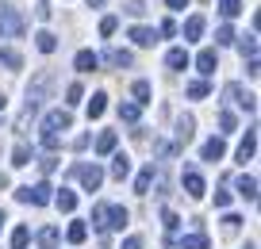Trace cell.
Listing matches in <instances>:
<instances>
[{
    "label": "cell",
    "mask_w": 261,
    "mask_h": 249,
    "mask_svg": "<svg viewBox=\"0 0 261 249\" xmlns=\"http://www.w3.org/2000/svg\"><path fill=\"white\" fill-rule=\"evenodd\" d=\"M219 12H223L227 19H234L238 12H242V0H219Z\"/></svg>",
    "instance_id": "obj_33"
},
{
    "label": "cell",
    "mask_w": 261,
    "mask_h": 249,
    "mask_svg": "<svg viewBox=\"0 0 261 249\" xmlns=\"http://www.w3.org/2000/svg\"><path fill=\"white\" fill-rule=\"evenodd\" d=\"M69 127H73V115L69 112H50L42 119V146L54 153L58 150V130H69Z\"/></svg>",
    "instance_id": "obj_2"
},
{
    "label": "cell",
    "mask_w": 261,
    "mask_h": 249,
    "mask_svg": "<svg viewBox=\"0 0 261 249\" xmlns=\"http://www.w3.org/2000/svg\"><path fill=\"white\" fill-rule=\"evenodd\" d=\"M158 35H165V39H169V35H177V23H173V19H162V27H158Z\"/></svg>",
    "instance_id": "obj_44"
},
{
    "label": "cell",
    "mask_w": 261,
    "mask_h": 249,
    "mask_svg": "<svg viewBox=\"0 0 261 249\" xmlns=\"http://www.w3.org/2000/svg\"><path fill=\"white\" fill-rule=\"evenodd\" d=\"M223 153H227L223 138H207V142H204V150H200V157H204V161H223Z\"/></svg>",
    "instance_id": "obj_12"
},
{
    "label": "cell",
    "mask_w": 261,
    "mask_h": 249,
    "mask_svg": "<svg viewBox=\"0 0 261 249\" xmlns=\"http://www.w3.org/2000/svg\"><path fill=\"white\" fill-rule=\"evenodd\" d=\"M238 226H242V218H238V215H223V234H227V238H230V234H238Z\"/></svg>",
    "instance_id": "obj_36"
},
{
    "label": "cell",
    "mask_w": 261,
    "mask_h": 249,
    "mask_svg": "<svg viewBox=\"0 0 261 249\" xmlns=\"http://www.w3.org/2000/svg\"><path fill=\"white\" fill-rule=\"evenodd\" d=\"M35 46H39L42 54H54V50H58V35L54 31H39V35H35Z\"/></svg>",
    "instance_id": "obj_19"
},
{
    "label": "cell",
    "mask_w": 261,
    "mask_h": 249,
    "mask_svg": "<svg viewBox=\"0 0 261 249\" xmlns=\"http://www.w3.org/2000/svg\"><path fill=\"white\" fill-rule=\"evenodd\" d=\"M180 249H207V234H204V230H196V234H188V238L180 241Z\"/></svg>",
    "instance_id": "obj_27"
},
{
    "label": "cell",
    "mask_w": 261,
    "mask_h": 249,
    "mask_svg": "<svg viewBox=\"0 0 261 249\" xmlns=\"http://www.w3.org/2000/svg\"><path fill=\"white\" fill-rule=\"evenodd\" d=\"M215 207H230V192H215Z\"/></svg>",
    "instance_id": "obj_46"
},
{
    "label": "cell",
    "mask_w": 261,
    "mask_h": 249,
    "mask_svg": "<svg viewBox=\"0 0 261 249\" xmlns=\"http://www.w3.org/2000/svg\"><path fill=\"white\" fill-rule=\"evenodd\" d=\"M127 173H130V157H127V153H115V157H112V177L123 180Z\"/></svg>",
    "instance_id": "obj_22"
},
{
    "label": "cell",
    "mask_w": 261,
    "mask_h": 249,
    "mask_svg": "<svg viewBox=\"0 0 261 249\" xmlns=\"http://www.w3.org/2000/svg\"><path fill=\"white\" fill-rule=\"evenodd\" d=\"M234 127H238V119H234L230 112H223V115H219V130H223V134H230Z\"/></svg>",
    "instance_id": "obj_38"
},
{
    "label": "cell",
    "mask_w": 261,
    "mask_h": 249,
    "mask_svg": "<svg viewBox=\"0 0 261 249\" xmlns=\"http://www.w3.org/2000/svg\"><path fill=\"white\" fill-rule=\"evenodd\" d=\"M123 249H142V241L139 238H127V241H123Z\"/></svg>",
    "instance_id": "obj_47"
},
{
    "label": "cell",
    "mask_w": 261,
    "mask_h": 249,
    "mask_svg": "<svg viewBox=\"0 0 261 249\" xmlns=\"http://www.w3.org/2000/svg\"><path fill=\"white\" fill-rule=\"evenodd\" d=\"M238 196L242 200H257V177H238Z\"/></svg>",
    "instance_id": "obj_18"
},
{
    "label": "cell",
    "mask_w": 261,
    "mask_h": 249,
    "mask_svg": "<svg viewBox=\"0 0 261 249\" xmlns=\"http://www.w3.org/2000/svg\"><path fill=\"white\" fill-rule=\"evenodd\" d=\"M207 92H212V89H207V80H192V85H188V96H192V100H204Z\"/></svg>",
    "instance_id": "obj_35"
},
{
    "label": "cell",
    "mask_w": 261,
    "mask_h": 249,
    "mask_svg": "<svg viewBox=\"0 0 261 249\" xmlns=\"http://www.w3.org/2000/svg\"><path fill=\"white\" fill-rule=\"evenodd\" d=\"M192 134H196V119L192 115H180L177 119V150H185V146L192 142Z\"/></svg>",
    "instance_id": "obj_8"
},
{
    "label": "cell",
    "mask_w": 261,
    "mask_h": 249,
    "mask_svg": "<svg viewBox=\"0 0 261 249\" xmlns=\"http://www.w3.org/2000/svg\"><path fill=\"white\" fill-rule=\"evenodd\" d=\"M96 4H104V0H89V8H96Z\"/></svg>",
    "instance_id": "obj_49"
},
{
    "label": "cell",
    "mask_w": 261,
    "mask_h": 249,
    "mask_svg": "<svg viewBox=\"0 0 261 249\" xmlns=\"http://www.w3.org/2000/svg\"><path fill=\"white\" fill-rule=\"evenodd\" d=\"M115 27H119V19H115V16H104V19H100V35H115Z\"/></svg>",
    "instance_id": "obj_41"
},
{
    "label": "cell",
    "mask_w": 261,
    "mask_h": 249,
    "mask_svg": "<svg viewBox=\"0 0 261 249\" xmlns=\"http://www.w3.org/2000/svg\"><path fill=\"white\" fill-rule=\"evenodd\" d=\"M54 165H58V157H42V161H39L42 173H54Z\"/></svg>",
    "instance_id": "obj_45"
},
{
    "label": "cell",
    "mask_w": 261,
    "mask_h": 249,
    "mask_svg": "<svg viewBox=\"0 0 261 249\" xmlns=\"http://www.w3.org/2000/svg\"><path fill=\"white\" fill-rule=\"evenodd\" d=\"M0 65H8V69H23V58H19V50L4 46V50H0Z\"/></svg>",
    "instance_id": "obj_23"
},
{
    "label": "cell",
    "mask_w": 261,
    "mask_h": 249,
    "mask_svg": "<svg viewBox=\"0 0 261 249\" xmlns=\"http://www.w3.org/2000/svg\"><path fill=\"white\" fill-rule=\"evenodd\" d=\"M200 35H204V16H192L185 23V42H196Z\"/></svg>",
    "instance_id": "obj_21"
},
{
    "label": "cell",
    "mask_w": 261,
    "mask_h": 249,
    "mask_svg": "<svg viewBox=\"0 0 261 249\" xmlns=\"http://www.w3.org/2000/svg\"><path fill=\"white\" fill-rule=\"evenodd\" d=\"M54 203H58V211H65V215H69V211L77 207V196H73V192H65V188H62V192L54 196Z\"/></svg>",
    "instance_id": "obj_26"
},
{
    "label": "cell",
    "mask_w": 261,
    "mask_h": 249,
    "mask_svg": "<svg viewBox=\"0 0 261 249\" xmlns=\"http://www.w3.org/2000/svg\"><path fill=\"white\" fill-rule=\"evenodd\" d=\"M196 69L204 73V77H212V73L219 69V58H215V50H204V54L196 58Z\"/></svg>",
    "instance_id": "obj_15"
},
{
    "label": "cell",
    "mask_w": 261,
    "mask_h": 249,
    "mask_svg": "<svg viewBox=\"0 0 261 249\" xmlns=\"http://www.w3.org/2000/svg\"><path fill=\"white\" fill-rule=\"evenodd\" d=\"M246 249H257V245H253V241H250V245H246Z\"/></svg>",
    "instance_id": "obj_52"
},
{
    "label": "cell",
    "mask_w": 261,
    "mask_h": 249,
    "mask_svg": "<svg viewBox=\"0 0 261 249\" xmlns=\"http://www.w3.org/2000/svg\"><path fill=\"white\" fill-rule=\"evenodd\" d=\"M35 241H39L42 249H58L62 234H58V226H42V230H39V238H35Z\"/></svg>",
    "instance_id": "obj_17"
},
{
    "label": "cell",
    "mask_w": 261,
    "mask_h": 249,
    "mask_svg": "<svg viewBox=\"0 0 261 249\" xmlns=\"http://www.w3.org/2000/svg\"><path fill=\"white\" fill-rule=\"evenodd\" d=\"M253 150H257V130H246V138H242V146H238V161H250L253 157Z\"/></svg>",
    "instance_id": "obj_16"
},
{
    "label": "cell",
    "mask_w": 261,
    "mask_h": 249,
    "mask_svg": "<svg viewBox=\"0 0 261 249\" xmlns=\"http://www.w3.org/2000/svg\"><path fill=\"white\" fill-rule=\"evenodd\" d=\"M165 65H169L173 73H177V69H188V50H185V46H173L169 54H165Z\"/></svg>",
    "instance_id": "obj_13"
},
{
    "label": "cell",
    "mask_w": 261,
    "mask_h": 249,
    "mask_svg": "<svg viewBox=\"0 0 261 249\" xmlns=\"http://www.w3.org/2000/svg\"><path fill=\"white\" fill-rule=\"evenodd\" d=\"M112 150H115V130H104L96 138V153H112Z\"/></svg>",
    "instance_id": "obj_29"
},
{
    "label": "cell",
    "mask_w": 261,
    "mask_h": 249,
    "mask_svg": "<svg viewBox=\"0 0 261 249\" xmlns=\"http://www.w3.org/2000/svg\"><path fill=\"white\" fill-rule=\"evenodd\" d=\"M162 223H165V230H169V234H173V230H177V226H180V218H177V215H173V211H169V207H165V211H162Z\"/></svg>",
    "instance_id": "obj_40"
},
{
    "label": "cell",
    "mask_w": 261,
    "mask_h": 249,
    "mask_svg": "<svg viewBox=\"0 0 261 249\" xmlns=\"http://www.w3.org/2000/svg\"><path fill=\"white\" fill-rule=\"evenodd\" d=\"M12 165H16V169H23V165H31V150H27L23 142H19L16 150H12Z\"/></svg>",
    "instance_id": "obj_28"
},
{
    "label": "cell",
    "mask_w": 261,
    "mask_h": 249,
    "mask_svg": "<svg viewBox=\"0 0 261 249\" xmlns=\"http://www.w3.org/2000/svg\"><path fill=\"white\" fill-rule=\"evenodd\" d=\"M185 192L192 196V200H200V196H204V177H200L196 169H185Z\"/></svg>",
    "instance_id": "obj_9"
},
{
    "label": "cell",
    "mask_w": 261,
    "mask_h": 249,
    "mask_svg": "<svg viewBox=\"0 0 261 249\" xmlns=\"http://www.w3.org/2000/svg\"><path fill=\"white\" fill-rule=\"evenodd\" d=\"M127 207H108V203H96V207H92V226H96L100 234L104 230H123V226H127Z\"/></svg>",
    "instance_id": "obj_1"
},
{
    "label": "cell",
    "mask_w": 261,
    "mask_h": 249,
    "mask_svg": "<svg viewBox=\"0 0 261 249\" xmlns=\"http://www.w3.org/2000/svg\"><path fill=\"white\" fill-rule=\"evenodd\" d=\"M0 226H4V211H0Z\"/></svg>",
    "instance_id": "obj_50"
},
{
    "label": "cell",
    "mask_w": 261,
    "mask_h": 249,
    "mask_svg": "<svg viewBox=\"0 0 261 249\" xmlns=\"http://www.w3.org/2000/svg\"><path fill=\"white\" fill-rule=\"evenodd\" d=\"M73 65H77V69H81V73H92V69H96V65H100V58L92 54V50H81V54L73 58Z\"/></svg>",
    "instance_id": "obj_20"
},
{
    "label": "cell",
    "mask_w": 261,
    "mask_h": 249,
    "mask_svg": "<svg viewBox=\"0 0 261 249\" xmlns=\"http://www.w3.org/2000/svg\"><path fill=\"white\" fill-rule=\"evenodd\" d=\"M154 180H158V165H154V161H150L146 169L139 173V180H135V192H139V196H146V192H150V184H154Z\"/></svg>",
    "instance_id": "obj_11"
},
{
    "label": "cell",
    "mask_w": 261,
    "mask_h": 249,
    "mask_svg": "<svg viewBox=\"0 0 261 249\" xmlns=\"http://www.w3.org/2000/svg\"><path fill=\"white\" fill-rule=\"evenodd\" d=\"M139 112H142L139 104H119V119L123 123H139Z\"/></svg>",
    "instance_id": "obj_31"
},
{
    "label": "cell",
    "mask_w": 261,
    "mask_h": 249,
    "mask_svg": "<svg viewBox=\"0 0 261 249\" xmlns=\"http://www.w3.org/2000/svg\"><path fill=\"white\" fill-rule=\"evenodd\" d=\"M27 241H31V230H27V226H16V234H12V249H27Z\"/></svg>",
    "instance_id": "obj_32"
},
{
    "label": "cell",
    "mask_w": 261,
    "mask_h": 249,
    "mask_svg": "<svg viewBox=\"0 0 261 249\" xmlns=\"http://www.w3.org/2000/svg\"><path fill=\"white\" fill-rule=\"evenodd\" d=\"M65 238L73 241V245H81V241H85V238H89V226H85V223H81V218H77V223H73V226H69V230H65Z\"/></svg>",
    "instance_id": "obj_25"
},
{
    "label": "cell",
    "mask_w": 261,
    "mask_h": 249,
    "mask_svg": "<svg viewBox=\"0 0 261 249\" xmlns=\"http://www.w3.org/2000/svg\"><path fill=\"white\" fill-rule=\"evenodd\" d=\"M223 96H227L230 104H238L242 112H253V107H257V100H253L250 92L242 89V85H227V89H223Z\"/></svg>",
    "instance_id": "obj_7"
},
{
    "label": "cell",
    "mask_w": 261,
    "mask_h": 249,
    "mask_svg": "<svg viewBox=\"0 0 261 249\" xmlns=\"http://www.w3.org/2000/svg\"><path fill=\"white\" fill-rule=\"evenodd\" d=\"M104 112H108V96H104V92H96V96L89 100V119H100Z\"/></svg>",
    "instance_id": "obj_24"
},
{
    "label": "cell",
    "mask_w": 261,
    "mask_h": 249,
    "mask_svg": "<svg viewBox=\"0 0 261 249\" xmlns=\"http://www.w3.org/2000/svg\"><path fill=\"white\" fill-rule=\"evenodd\" d=\"M81 85H69V89H65V104H81Z\"/></svg>",
    "instance_id": "obj_42"
},
{
    "label": "cell",
    "mask_w": 261,
    "mask_h": 249,
    "mask_svg": "<svg viewBox=\"0 0 261 249\" xmlns=\"http://www.w3.org/2000/svg\"><path fill=\"white\" fill-rule=\"evenodd\" d=\"M135 104H150V80H135Z\"/></svg>",
    "instance_id": "obj_30"
},
{
    "label": "cell",
    "mask_w": 261,
    "mask_h": 249,
    "mask_svg": "<svg viewBox=\"0 0 261 249\" xmlns=\"http://www.w3.org/2000/svg\"><path fill=\"white\" fill-rule=\"evenodd\" d=\"M54 188L46 184V180H39V184H23V188H16V200L19 203H35V207H46L50 200H54Z\"/></svg>",
    "instance_id": "obj_4"
},
{
    "label": "cell",
    "mask_w": 261,
    "mask_h": 249,
    "mask_svg": "<svg viewBox=\"0 0 261 249\" xmlns=\"http://www.w3.org/2000/svg\"><path fill=\"white\" fill-rule=\"evenodd\" d=\"M69 177H77L89 192H96V188L104 184V169H100V165H69Z\"/></svg>",
    "instance_id": "obj_5"
},
{
    "label": "cell",
    "mask_w": 261,
    "mask_h": 249,
    "mask_svg": "<svg viewBox=\"0 0 261 249\" xmlns=\"http://www.w3.org/2000/svg\"><path fill=\"white\" fill-rule=\"evenodd\" d=\"M185 4H188V0H169V8H173V12H180Z\"/></svg>",
    "instance_id": "obj_48"
},
{
    "label": "cell",
    "mask_w": 261,
    "mask_h": 249,
    "mask_svg": "<svg viewBox=\"0 0 261 249\" xmlns=\"http://www.w3.org/2000/svg\"><path fill=\"white\" fill-rule=\"evenodd\" d=\"M104 62H108V65H115V69H127V65L135 62V54H130V50H119V46H112V50L104 54Z\"/></svg>",
    "instance_id": "obj_10"
},
{
    "label": "cell",
    "mask_w": 261,
    "mask_h": 249,
    "mask_svg": "<svg viewBox=\"0 0 261 249\" xmlns=\"http://www.w3.org/2000/svg\"><path fill=\"white\" fill-rule=\"evenodd\" d=\"M238 50H242V58H257V39H253V35H246V39L238 42Z\"/></svg>",
    "instance_id": "obj_34"
},
{
    "label": "cell",
    "mask_w": 261,
    "mask_h": 249,
    "mask_svg": "<svg viewBox=\"0 0 261 249\" xmlns=\"http://www.w3.org/2000/svg\"><path fill=\"white\" fill-rule=\"evenodd\" d=\"M23 31H27L23 16H19L12 4H0V39H19Z\"/></svg>",
    "instance_id": "obj_3"
},
{
    "label": "cell",
    "mask_w": 261,
    "mask_h": 249,
    "mask_svg": "<svg viewBox=\"0 0 261 249\" xmlns=\"http://www.w3.org/2000/svg\"><path fill=\"white\" fill-rule=\"evenodd\" d=\"M0 112H4V96H0Z\"/></svg>",
    "instance_id": "obj_51"
},
{
    "label": "cell",
    "mask_w": 261,
    "mask_h": 249,
    "mask_svg": "<svg viewBox=\"0 0 261 249\" xmlns=\"http://www.w3.org/2000/svg\"><path fill=\"white\" fill-rule=\"evenodd\" d=\"M123 12H127V16H135V19H139L142 12H146V0H127V8H123Z\"/></svg>",
    "instance_id": "obj_39"
},
{
    "label": "cell",
    "mask_w": 261,
    "mask_h": 249,
    "mask_svg": "<svg viewBox=\"0 0 261 249\" xmlns=\"http://www.w3.org/2000/svg\"><path fill=\"white\" fill-rule=\"evenodd\" d=\"M130 39H135V46H154L158 31H154V27H130Z\"/></svg>",
    "instance_id": "obj_14"
},
{
    "label": "cell",
    "mask_w": 261,
    "mask_h": 249,
    "mask_svg": "<svg viewBox=\"0 0 261 249\" xmlns=\"http://www.w3.org/2000/svg\"><path fill=\"white\" fill-rule=\"evenodd\" d=\"M215 42H219V46H230V42H234V31H230V27L223 23L219 31H215Z\"/></svg>",
    "instance_id": "obj_37"
},
{
    "label": "cell",
    "mask_w": 261,
    "mask_h": 249,
    "mask_svg": "<svg viewBox=\"0 0 261 249\" xmlns=\"http://www.w3.org/2000/svg\"><path fill=\"white\" fill-rule=\"evenodd\" d=\"M35 16H39V19H50V16H54V8H50V0H39V4H35Z\"/></svg>",
    "instance_id": "obj_43"
},
{
    "label": "cell",
    "mask_w": 261,
    "mask_h": 249,
    "mask_svg": "<svg viewBox=\"0 0 261 249\" xmlns=\"http://www.w3.org/2000/svg\"><path fill=\"white\" fill-rule=\"evenodd\" d=\"M50 85H54V73H46L42 69L39 77L31 80V89H27V107H39L42 100H46V92H50Z\"/></svg>",
    "instance_id": "obj_6"
}]
</instances>
